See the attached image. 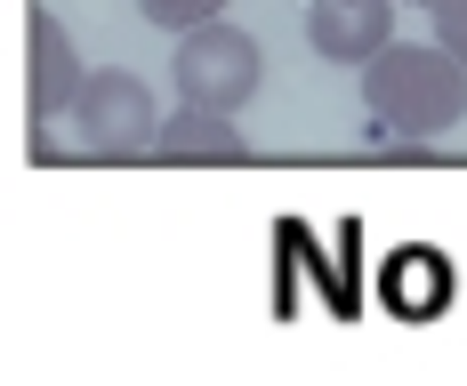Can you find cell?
Segmentation results:
<instances>
[{"label": "cell", "instance_id": "obj_8", "mask_svg": "<svg viewBox=\"0 0 467 386\" xmlns=\"http://www.w3.org/2000/svg\"><path fill=\"white\" fill-rule=\"evenodd\" d=\"M411 8H427V33L467 65V0H411Z\"/></svg>", "mask_w": 467, "mask_h": 386}, {"label": "cell", "instance_id": "obj_1", "mask_svg": "<svg viewBox=\"0 0 467 386\" xmlns=\"http://www.w3.org/2000/svg\"><path fill=\"white\" fill-rule=\"evenodd\" d=\"M363 113L395 145H435L451 121H467V65L443 41H387L363 65Z\"/></svg>", "mask_w": 467, "mask_h": 386}, {"label": "cell", "instance_id": "obj_3", "mask_svg": "<svg viewBox=\"0 0 467 386\" xmlns=\"http://www.w3.org/2000/svg\"><path fill=\"white\" fill-rule=\"evenodd\" d=\"M178 105H202V113H242L250 96H258V41L226 25V16H210V25H193L178 33Z\"/></svg>", "mask_w": 467, "mask_h": 386}, {"label": "cell", "instance_id": "obj_2", "mask_svg": "<svg viewBox=\"0 0 467 386\" xmlns=\"http://www.w3.org/2000/svg\"><path fill=\"white\" fill-rule=\"evenodd\" d=\"M65 121H73L65 153H89V161H145V153H161V105H153V89L138 73H89Z\"/></svg>", "mask_w": 467, "mask_h": 386}, {"label": "cell", "instance_id": "obj_5", "mask_svg": "<svg viewBox=\"0 0 467 386\" xmlns=\"http://www.w3.org/2000/svg\"><path fill=\"white\" fill-rule=\"evenodd\" d=\"M81 81H89V65H81L73 33L41 8V16H33V129L65 121V113H73V96H81Z\"/></svg>", "mask_w": 467, "mask_h": 386}, {"label": "cell", "instance_id": "obj_4", "mask_svg": "<svg viewBox=\"0 0 467 386\" xmlns=\"http://www.w3.org/2000/svg\"><path fill=\"white\" fill-rule=\"evenodd\" d=\"M306 41L330 65H371L395 41V0H315L306 8Z\"/></svg>", "mask_w": 467, "mask_h": 386}, {"label": "cell", "instance_id": "obj_6", "mask_svg": "<svg viewBox=\"0 0 467 386\" xmlns=\"http://www.w3.org/2000/svg\"><path fill=\"white\" fill-rule=\"evenodd\" d=\"M153 161H170V169H234V161H250V137L234 129V113L178 105V113L161 121V153H153Z\"/></svg>", "mask_w": 467, "mask_h": 386}, {"label": "cell", "instance_id": "obj_7", "mask_svg": "<svg viewBox=\"0 0 467 386\" xmlns=\"http://www.w3.org/2000/svg\"><path fill=\"white\" fill-rule=\"evenodd\" d=\"M145 25H161V33H193V25H210V16H226V0H138Z\"/></svg>", "mask_w": 467, "mask_h": 386}]
</instances>
